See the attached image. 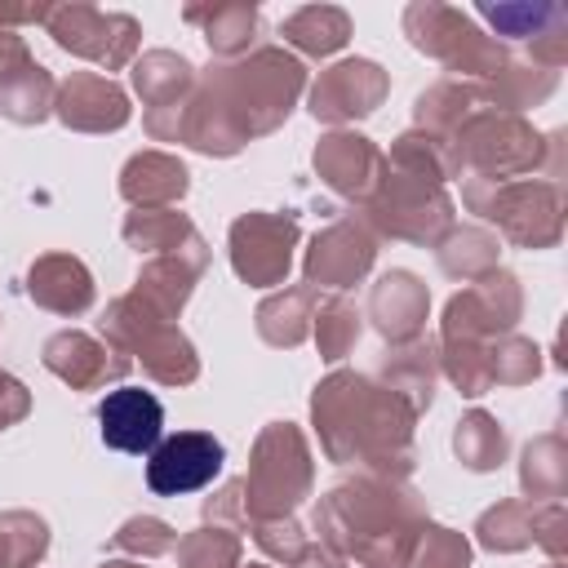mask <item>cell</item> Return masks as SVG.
I'll return each instance as SVG.
<instances>
[{"label": "cell", "instance_id": "1", "mask_svg": "<svg viewBox=\"0 0 568 568\" xmlns=\"http://www.w3.org/2000/svg\"><path fill=\"white\" fill-rule=\"evenodd\" d=\"M306 93V67L284 44H253L244 58H217L195 71V89L160 111H142L155 142H182L200 155L231 160L275 133Z\"/></svg>", "mask_w": 568, "mask_h": 568}, {"label": "cell", "instance_id": "2", "mask_svg": "<svg viewBox=\"0 0 568 568\" xmlns=\"http://www.w3.org/2000/svg\"><path fill=\"white\" fill-rule=\"evenodd\" d=\"M311 426L320 435L324 457L337 466H359L364 475H386V479H408L417 466L413 457L417 413L373 373L333 368L311 390Z\"/></svg>", "mask_w": 568, "mask_h": 568}, {"label": "cell", "instance_id": "3", "mask_svg": "<svg viewBox=\"0 0 568 568\" xmlns=\"http://www.w3.org/2000/svg\"><path fill=\"white\" fill-rule=\"evenodd\" d=\"M426 497L408 479L355 475L315 497L311 528L315 541L359 568H408L417 537L426 532Z\"/></svg>", "mask_w": 568, "mask_h": 568}, {"label": "cell", "instance_id": "4", "mask_svg": "<svg viewBox=\"0 0 568 568\" xmlns=\"http://www.w3.org/2000/svg\"><path fill=\"white\" fill-rule=\"evenodd\" d=\"M382 155H386L382 182L359 204L364 226L377 240H404L417 248H435L457 226V209L444 186L448 182L444 142L422 129H408Z\"/></svg>", "mask_w": 568, "mask_h": 568}, {"label": "cell", "instance_id": "5", "mask_svg": "<svg viewBox=\"0 0 568 568\" xmlns=\"http://www.w3.org/2000/svg\"><path fill=\"white\" fill-rule=\"evenodd\" d=\"M444 169L448 178H564V133H537L532 120L479 106L470 120L457 124L453 138H444Z\"/></svg>", "mask_w": 568, "mask_h": 568}, {"label": "cell", "instance_id": "6", "mask_svg": "<svg viewBox=\"0 0 568 568\" xmlns=\"http://www.w3.org/2000/svg\"><path fill=\"white\" fill-rule=\"evenodd\" d=\"M466 213L497 226V240H510L515 248H555L564 240V182L550 178H466L462 182Z\"/></svg>", "mask_w": 568, "mask_h": 568}, {"label": "cell", "instance_id": "7", "mask_svg": "<svg viewBox=\"0 0 568 568\" xmlns=\"http://www.w3.org/2000/svg\"><path fill=\"white\" fill-rule=\"evenodd\" d=\"M315 488V462L302 426L293 422H266L248 448V475L240 479L244 519H288ZM248 532V528H244Z\"/></svg>", "mask_w": 568, "mask_h": 568}, {"label": "cell", "instance_id": "8", "mask_svg": "<svg viewBox=\"0 0 568 568\" xmlns=\"http://www.w3.org/2000/svg\"><path fill=\"white\" fill-rule=\"evenodd\" d=\"M98 337L124 351L133 364H142V373L160 386H191L200 377V355L191 337L178 328V320H164L133 293H120L115 302H106L98 320Z\"/></svg>", "mask_w": 568, "mask_h": 568}, {"label": "cell", "instance_id": "9", "mask_svg": "<svg viewBox=\"0 0 568 568\" xmlns=\"http://www.w3.org/2000/svg\"><path fill=\"white\" fill-rule=\"evenodd\" d=\"M404 36L417 53L453 71V80H488L510 62V44L488 36L466 9L439 0H413L404 9Z\"/></svg>", "mask_w": 568, "mask_h": 568}, {"label": "cell", "instance_id": "10", "mask_svg": "<svg viewBox=\"0 0 568 568\" xmlns=\"http://www.w3.org/2000/svg\"><path fill=\"white\" fill-rule=\"evenodd\" d=\"M44 31L53 36L58 49H67L71 58H84L102 71H124L133 67L138 49H142V27L133 13H115V9H98L84 0H67V4H49Z\"/></svg>", "mask_w": 568, "mask_h": 568}, {"label": "cell", "instance_id": "11", "mask_svg": "<svg viewBox=\"0 0 568 568\" xmlns=\"http://www.w3.org/2000/svg\"><path fill=\"white\" fill-rule=\"evenodd\" d=\"M524 315V284L515 271L497 266L479 280H470L462 293L448 297L444 315H439V342H475L488 346L506 333H515Z\"/></svg>", "mask_w": 568, "mask_h": 568}, {"label": "cell", "instance_id": "12", "mask_svg": "<svg viewBox=\"0 0 568 568\" xmlns=\"http://www.w3.org/2000/svg\"><path fill=\"white\" fill-rule=\"evenodd\" d=\"M302 244V226L297 213H266V209H248L231 222L226 231V253H231V271L248 284V288H275L288 280L293 271V248Z\"/></svg>", "mask_w": 568, "mask_h": 568}, {"label": "cell", "instance_id": "13", "mask_svg": "<svg viewBox=\"0 0 568 568\" xmlns=\"http://www.w3.org/2000/svg\"><path fill=\"white\" fill-rule=\"evenodd\" d=\"M390 93V75L373 58H342L324 67L306 93V111L320 124L346 129L355 120H368Z\"/></svg>", "mask_w": 568, "mask_h": 568}, {"label": "cell", "instance_id": "14", "mask_svg": "<svg viewBox=\"0 0 568 568\" xmlns=\"http://www.w3.org/2000/svg\"><path fill=\"white\" fill-rule=\"evenodd\" d=\"M373 262H377V235L351 209L311 235V244L302 253V275L311 288H337L342 293V288L359 284L373 271Z\"/></svg>", "mask_w": 568, "mask_h": 568}, {"label": "cell", "instance_id": "15", "mask_svg": "<svg viewBox=\"0 0 568 568\" xmlns=\"http://www.w3.org/2000/svg\"><path fill=\"white\" fill-rule=\"evenodd\" d=\"M226 448L213 430H178L146 453V488L155 497H186L222 475Z\"/></svg>", "mask_w": 568, "mask_h": 568}, {"label": "cell", "instance_id": "16", "mask_svg": "<svg viewBox=\"0 0 568 568\" xmlns=\"http://www.w3.org/2000/svg\"><path fill=\"white\" fill-rule=\"evenodd\" d=\"M479 18L497 31V40H519L532 67L559 71L568 62V9L555 0L532 4H479Z\"/></svg>", "mask_w": 568, "mask_h": 568}, {"label": "cell", "instance_id": "17", "mask_svg": "<svg viewBox=\"0 0 568 568\" xmlns=\"http://www.w3.org/2000/svg\"><path fill=\"white\" fill-rule=\"evenodd\" d=\"M311 164H315V178L333 195H342L351 204H364L377 191V182H382L386 155H382V146L373 138H364L355 129H333V133H324L315 142Z\"/></svg>", "mask_w": 568, "mask_h": 568}, {"label": "cell", "instance_id": "18", "mask_svg": "<svg viewBox=\"0 0 568 568\" xmlns=\"http://www.w3.org/2000/svg\"><path fill=\"white\" fill-rule=\"evenodd\" d=\"M58 80L36 62L18 31H0V115L13 124H44L53 115Z\"/></svg>", "mask_w": 568, "mask_h": 568}, {"label": "cell", "instance_id": "19", "mask_svg": "<svg viewBox=\"0 0 568 568\" xmlns=\"http://www.w3.org/2000/svg\"><path fill=\"white\" fill-rule=\"evenodd\" d=\"M44 368L53 377H62L71 390H106L111 382H124L133 359L124 351H115L111 342L93 337V333H80V328H62L44 342L40 351Z\"/></svg>", "mask_w": 568, "mask_h": 568}, {"label": "cell", "instance_id": "20", "mask_svg": "<svg viewBox=\"0 0 568 568\" xmlns=\"http://www.w3.org/2000/svg\"><path fill=\"white\" fill-rule=\"evenodd\" d=\"M53 115H58L71 133H115V129L129 124L133 106H129V93H124L111 75L71 71V75L58 84Z\"/></svg>", "mask_w": 568, "mask_h": 568}, {"label": "cell", "instance_id": "21", "mask_svg": "<svg viewBox=\"0 0 568 568\" xmlns=\"http://www.w3.org/2000/svg\"><path fill=\"white\" fill-rule=\"evenodd\" d=\"M102 444L129 457H146L164 435V404L142 386H115L98 404Z\"/></svg>", "mask_w": 568, "mask_h": 568}, {"label": "cell", "instance_id": "22", "mask_svg": "<svg viewBox=\"0 0 568 568\" xmlns=\"http://www.w3.org/2000/svg\"><path fill=\"white\" fill-rule=\"evenodd\" d=\"M364 320L390 346L413 342V337H422V328L430 320V288L413 271L395 266V271H386V275L373 280V288H368V315Z\"/></svg>", "mask_w": 568, "mask_h": 568}, {"label": "cell", "instance_id": "23", "mask_svg": "<svg viewBox=\"0 0 568 568\" xmlns=\"http://www.w3.org/2000/svg\"><path fill=\"white\" fill-rule=\"evenodd\" d=\"M209 271V244L204 248H191V253H160V257H146L138 280H133V297H142L151 311H160L164 320H178L200 284V275Z\"/></svg>", "mask_w": 568, "mask_h": 568}, {"label": "cell", "instance_id": "24", "mask_svg": "<svg viewBox=\"0 0 568 568\" xmlns=\"http://www.w3.org/2000/svg\"><path fill=\"white\" fill-rule=\"evenodd\" d=\"M27 297L53 315H84L98 297L89 266L75 253H40L27 271Z\"/></svg>", "mask_w": 568, "mask_h": 568}, {"label": "cell", "instance_id": "25", "mask_svg": "<svg viewBox=\"0 0 568 568\" xmlns=\"http://www.w3.org/2000/svg\"><path fill=\"white\" fill-rule=\"evenodd\" d=\"M186 191H191V173L169 151H138L120 169V195L133 209H178Z\"/></svg>", "mask_w": 568, "mask_h": 568}, {"label": "cell", "instance_id": "26", "mask_svg": "<svg viewBox=\"0 0 568 568\" xmlns=\"http://www.w3.org/2000/svg\"><path fill=\"white\" fill-rule=\"evenodd\" d=\"M377 382L390 386L395 395H404V399L413 404V413L422 417V413L435 404L439 342H430V337H413V342L386 346V351H382V364H377Z\"/></svg>", "mask_w": 568, "mask_h": 568}, {"label": "cell", "instance_id": "27", "mask_svg": "<svg viewBox=\"0 0 568 568\" xmlns=\"http://www.w3.org/2000/svg\"><path fill=\"white\" fill-rule=\"evenodd\" d=\"M182 18L200 27L213 58H244L262 31V13L253 0H213V4H186Z\"/></svg>", "mask_w": 568, "mask_h": 568}, {"label": "cell", "instance_id": "28", "mask_svg": "<svg viewBox=\"0 0 568 568\" xmlns=\"http://www.w3.org/2000/svg\"><path fill=\"white\" fill-rule=\"evenodd\" d=\"M315 306H320V288L311 284H288V288H275L271 297L257 302L253 311V324H257V337L275 351H293L311 337V320H315Z\"/></svg>", "mask_w": 568, "mask_h": 568}, {"label": "cell", "instance_id": "29", "mask_svg": "<svg viewBox=\"0 0 568 568\" xmlns=\"http://www.w3.org/2000/svg\"><path fill=\"white\" fill-rule=\"evenodd\" d=\"M479 106H488L479 80H453V75H444V80H435L430 89L417 93V102H413V129H422V133H430V138L444 142Z\"/></svg>", "mask_w": 568, "mask_h": 568}, {"label": "cell", "instance_id": "30", "mask_svg": "<svg viewBox=\"0 0 568 568\" xmlns=\"http://www.w3.org/2000/svg\"><path fill=\"white\" fill-rule=\"evenodd\" d=\"M124 244L146 253V257H160V253H191V248H204V235L195 231V222L178 209H133L120 226Z\"/></svg>", "mask_w": 568, "mask_h": 568}, {"label": "cell", "instance_id": "31", "mask_svg": "<svg viewBox=\"0 0 568 568\" xmlns=\"http://www.w3.org/2000/svg\"><path fill=\"white\" fill-rule=\"evenodd\" d=\"M129 80H133V93L142 98V106L160 111V106L182 102L195 89V67L173 49H146L142 58H133Z\"/></svg>", "mask_w": 568, "mask_h": 568}, {"label": "cell", "instance_id": "32", "mask_svg": "<svg viewBox=\"0 0 568 568\" xmlns=\"http://www.w3.org/2000/svg\"><path fill=\"white\" fill-rule=\"evenodd\" d=\"M280 36L306 58H328L351 40V13L337 4H302L280 22Z\"/></svg>", "mask_w": 568, "mask_h": 568}, {"label": "cell", "instance_id": "33", "mask_svg": "<svg viewBox=\"0 0 568 568\" xmlns=\"http://www.w3.org/2000/svg\"><path fill=\"white\" fill-rule=\"evenodd\" d=\"M479 89H484V102H488L493 111L524 115L528 106H541V102L559 89V71H546V67H532V62L510 58L497 75L479 80Z\"/></svg>", "mask_w": 568, "mask_h": 568}, {"label": "cell", "instance_id": "34", "mask_svg": "<svg viewBox=\"0 0 568 568\" xmlns=\"http://www.w3.org/2000/svg\"><path fill=\"white\" fill-rule=\"evenodd\" d=\"M519 488L528 501H559L568 493V444L559 430H546L519 453Z\"/></svg>", "mask_w": 568, "mask_h": 568}, {"label": "cell", "instance_id": "35", "mask_svg": "<svg viewBox=\"0 0 568 568\" xmlns=\"http://www.w3.org/2000/svg\"><path fill=\"white\" fill-rule=\"evenodd\" d=\"M435 257H439V271L457 284H470L488 271H497L501 262V240L488 231V226H453L439 244H435Z\"/></svg>", "mask_w": 568, "mask_h": 568}, {"label": "cell", "instance_id": "36", "mask_svg": "<svg viewBox=\"0 0 568 568\" xmlns=\"http://www.w3.org/2000/svg\"><path fill=\"white\" fill-rule=\"evenodd\" d=\"M453 453H457V462H462L466 470L488 475V470H497V466L506 462L510 435H506V426H501L493 413L470 408V413H462V422H457V430H453Z\"/></svg>", "mask_w": 568, "mask_h": 568}, {"label": "cell", "instance_id": "37", "mask_svg": "<svg viewBox=\"0 0 568 568\" xmlns=\"http://www.w3.org/2000/svg\"><path fill=\"white\" fill-rule=\"evenodd\" d=\"M537 506L541 501H528V497H510V501H497L488 506L479 519H475V541L493 555H515V550H528L532 546V519H537Z\"/></svg>", "mask_w": 568, "mask_h": 568}, {"label": "cell", "instance_id": "38", "mask_svg": "<svg viewBox=\"0 0 568 568\" xmlns=\"http://www.w3.org/2000/svg\"><path fill=\"white\" fill-rule=\"evenodd\" d=\"M359 333H364V315L355 311V302H346L342 293L320 297L315 320H311V337H315V346H320V359H328V364L346 359V355L355 351Z\"/></svg>", "mask_w": 568, "mask_h": 568}, {"label": "cell", "instance_id": "39", "mask_svg": "<svg viewBox=\"0 0 568 568\" xmlns=\"http://www.w3.org/2000/svg\"><path fill=\"white\" fill-rule=\"evenodd\" d=\"M178 568H240L244 564V541L235 528L222 524H200L186 537H178Z\"/></svg>", "mask_w": 568, "mask_h": 568}, {"label": "cell", "instance_id": "40", "mask_svg": "<svg viewBox=\"0 0 568 568\" xmlns=\"http://www.w3.org/2000/svg\"><path fill=\"white\" fill-rule=\"evenodd\" d=\"M49 555V524L36 510L0 515V568H36Z\"/></svg>", "mask_w": 568, "mask_h": 568}, {"label": "cell", "instance_id": "41", "mask_svg": "<svg viewBox=\"0 0 568 568\" xmlns=\"http://www.w3.org/2000/svg\"><path fill=\"white\" fill-rule=\"evenodd\" d=\"M541 368H546V359L532 337L506 333V337L488 342V382L493 386H528L541 377Z\"/></svg>", "mask_w": 568, "mask_h": 568}, {"label": "cell", "instance_id": "42", "mask_svg": "<svg viewBox=\"0 0 568 568\" xmlns=\"http://www.w3.org/2000/svg\"><path fill=\"white\" fill-rule=\"evenodd\" d=\"M439 373L466 399H479V395L493 390V382H488V346H475V342H439Z\"/></svg>", "mask_w": 568, "mask_h": 568}, {"label": "cell", "instance_id": "43", "mask_svg": "<svg viewBox=\"0 0 568 568\" xmlns=\"http://www.w3.org/2000/svg\"><path fill=\"white\" fill-rule=\"evenodd\" d=\"M106 546L120 550V555H133V559H160V555H173L178 532H173V524H164L160 515H133V519H124V524L111 532Z\"/></svg>", "mask_w": 568, "mask_h": 568}, {"label": "cell", "instance_id": "44", "mask_svg": "<svg viewBox=\"0 0 568 568\" xmlns=\"http://www.w3.org/2000/svg\"><path fill=\"white\" fill-rule=\"evenodd\" d=\"M470 537L444 524H426V532L417 537V550L408 559V568H470Z\"/></svg>", "mask_w": 568, "mask_h": 568}, {"label": "cell", "instance_id": "45", "mask_svg": "<svg viewBox=\"0 0 568 568\" xmlns=\"http://www.w3.org/2000/svg\"><path fill=\"white\" fill-rule=\"evenodd\" d=\"M248 537L257 541V550L271 559V564H293L306 546V528L288 515V519H262V524H248Z\"/></svg>", "mask_w": 568, "mask_h": 568}, {"label": "cell", "instance_id": "46", "mask_svg": "<svg viewBox=\"0 0 568 568\" xmlns=\"http://www.w3.org/2000/svg\"><path fill=\"white\" fill-rule=\"evenodd\" d=\"M532 546H541L550 555V564H564V555H568V510H564V501H541L537 506Z\"/></svg>", "mask_w": 568, "mask_h": 568}, {"label": "cell", "instance_id": "47", "mask_svg": "<svg viewBox=\"0 0 568 568\" xmlns=\"http://www.w3.org/2000/svg\"><path fill=\"white\" fill-rule=\"evenodd\" d=\"M204 524L248 528V519H244V501H240V479H231V484H222L213 497H204Z\"/></svg>", "mask_w": 568, "mask_h": 568}, {"label": "cell", "instance_id": "48", "mask_svg": "<svg viewBox=\"0 0 568 568\" xmlns=\"http://www.w3.org/2000/svg\"><path fill=\"white\" fill-rule=\"evenodd\" d=\"M27 413H31V390H27L13 373H4V368H0V430L18 426Z\"/></svg>", "mask_w": 568, "mask_h": 568}, {"label": "cell", "instance_id": "49", "mask_svg": "<svg viewBox=\"0 0 568 568\" xmlns=\"http://www.w3.org/2000/svg\"><path fill=\"white\" fill-rule=\"evenodd\" d=\"M49 4H9L0 0V31H18V27H44Z\"/></svg>", "mask_w": 568, "mask_h": 568}, {"label": "cell", "instance_id": "50", "mask_svg": "<svg viewBox=\"0 0 568 568\" xmlns=\"http://www.w3.org/2000/svg\"><path fill=\"white\" fill-rule=\"evenodd\" d=\"M288 568H346V559H342V555H333V550H328V546H320V541H306V546H302V555H297Z\"/></svg>", "mask_w": 568, "mask_h": 568}, {"label": "cell", "instance_id": "51", "mask_svg": "<svg viewBox=\"0 0 568 568\" xmlns=\"http://www.w3.org/2000/svg\"><path fill=\"white\" fill-rule=\"evenodd\" d=\"M102 568H142V559H106Z\"/></svg>", "mask_w": 568, "mask_h": 568}, {"label": "cell", "instance_id": "52", "mask_svg": "<svg viewBox=\"0 0 568 568\" xmlns=\"http://www.w3.org/2000/svg\"><path fill=\"white\" fill-rule=\"evenodd\" d=\"M240 568H271V564H240Z\"/></svg>", "mask_w": 568, "mask_h": 568}, {"label": "cell", "instance_id": "53", "mask_svg": "<svg viewBox=\"0 0 568 568\" xmlns=\"http://www.w3.org/2000/svg\"><path fill=\"white\" fill-rule=\"evenodd\" d=\"M546 568H564V564H546Z\"/></svg>", "mask_w": 568, "mask_h": 568}]
</instances>
